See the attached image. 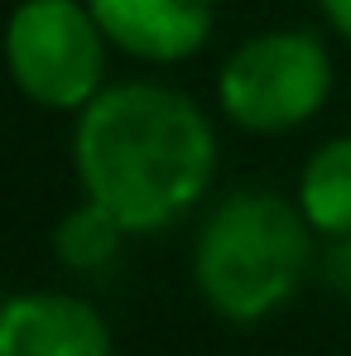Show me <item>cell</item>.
I'll return each mask as SVG.
<instances>
[{
	"mask_svg": "<svg viewBox=\"0 0 351 356\" xmlns=\"http://www.w3.org/2000/svg\"><path fill=\"white\" fill-rule=\"evenodd\" d=\"M72 174L130 236L174 232L217 183V120L174 82L116 77L72 116Z\"/></svg>",
	"mask_w": 351,
	"mask_h": 356,
	"instance_id": "1",
	"label": "cell"
},
{
	"mask_svg": "<svg viewBox=\"0 0 351 356\" xmlns=\"http://www.w3.org/2000/svg\"><path fill=\"white\" fill-rule=\"evenodd\" d=\"M318 232L303 207L275 188L222 193L193 236V289L231 327H255L284 313L308 275H318Z\"/></svg>",
	"mask_w": 351,
	"mask_h": 356,
	"instance_id": "2",
	"label": "cell"
},
{
	"mask_svg": "<svg viewBox=\"0 0 351 356\" xmlns=\"http://www.w3.org/2000/svg\"><path fill=\"white\" fill-rule=\"evenodd\" d=\"M337 87V63L318 29L245 34L217 67V111L245 135H293L323 116Z\"/></svg>",
	"mask_w": 351,
	"mask_h": 356,
	"instance_id": "3",
	"label": "cell"
},
{
	"mask_svg": "<svg viewBox=\"0 0 351 356\" xmlns=\"http://www.w3.org/2000/svg\"><path fill=\"white\" fill-rule=\"evenodd\" d=\"M111 39L87 0H19L5 24L15 92L54 116H77L111 87Z\"/></svg>",
	"mask_w": 351,
	"mask_h": 356,
	"instance_id": "4",
	"label": "cell"
},
{
	"mask_svg": "<svg viewBox=\"0 0 351 356\" xmlns=\"http://www.w3.org/2000/svg\"><path fill=\"white\" fill-rule=\"evenodd\" d=\"M0 356H116V332L92 298L24 289L0 308Z\"/></svg>",
	"mask_w": 351,
	"mask_h": 356,
	"instance_id": "5",
	"label": "cell"
},
{
	"mask_svg": "<svg viewBox=\"0 0 351 356\" xmlns=\"http://www.w3.org/2000/svg\"><path fill=\"white\" fill-rule=\"evenodd\" d=\"M111 49L149 67L197 58L217 34V0H87Z\"/></svg>",
	"mask_w": 351,
	"mask_h": 356,
	"instance_id": "6",
	"label": "cell"
},
{
	"mask_svg": "<svg viewBox=\"0 0 351 356\" xmlns=\"http://www.w3.org/2000/svg\"><path fill=\"white\" fill-rule=\"evenodd\" d=\"M293 202L303 207L308 227L323 241L351 236V135L323 140L293 183Z\"/></svg>",
	"mask_w": 351,
	"mask_h": 356,
	"instance_id": "7",
	"label": "cell"
},
{
	"mask_svg": "<svg viewBox=\"0 0 351 356\" xmlns=\"http://www.w3.org/2000/svg\"><path fill=\"white\" fill-rule=\"evenodd\" d=\"M125 241H130V232L120 227L116 217L101 202L82 197V202H72L63 212L58 227H54V260L63 270H72V275H101V270H111L120 260Z\"/></svg>",
	"mask_w": 351,
	"mask_h": 356,
	"instance_id": "8",
	"label": "cell"
},
{
	"mask_svg": "<svg viewBox=\"0 0 351 356\" xmlns=\"http://www.w3.org/2000/svg\"><path fill=\"white\" fill-rule=\"evenodd\" d=\"M318 280H323L332 294L351 298V236L323 241V250H318Z\"/></svg>",
	"mask_w": 351,
	"mask_h": 356,
	"instance_id": "9",
	"label": "cell"
},
{
	"mask_svg": "<svg viewBox=\"0 0 351 356\" xmlns=\"http://www.w3.org/2000/svg\"><path fill=\"white\" fill-rule=\"evenodd\" d=\"M313 5H318L323 24H327L342 44H351V0H313Z\"/></svg>",
	"mask_w": 351,
	"mask_h": 356,
	"instance_id": "10",
	"label": "cell"
}]
</instances>
